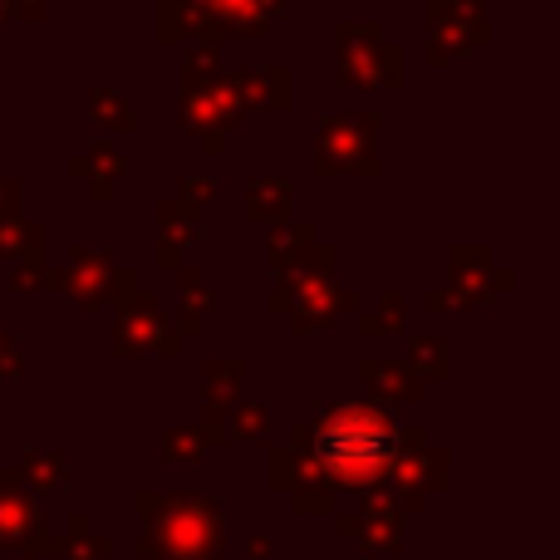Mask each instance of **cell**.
I'll list each match as a JSON object with an SVG mask.
<instances>
[{"label": "cell", "instance_id": "6da1fadb", "mask_svg": "<svg viewBox=\"0 0 560 560\" xmlns=\"http://www.w3.org/2000/svg\"><path fill=\"white\" fill-rule=\"evenodd\" d=\"M315 467L329 477L335 492H378L388 477V467L398 463L408 443V423L394 408L359 398V404H329L325 413H315L310 423H300Z\"/></svg>", "mask_w": 560, "mask_h": 560}, {"label": "cell", "instance_id": "7a4b0ae2", "mask_svg": "<svg viewBox=\"0 0 560 560\" xmlns=\"http://www.w3.org/2000/svg\"><path fill=\"white\" fill-rule=\"evenodd\" d=\"M138 541L143 560H222L226 502L207 492H138Z\"/></svg>", "mask_w": 560, "mask_h": 560}, {"label": "cell", "instance_id": "3957f363", "mask_svg": "<svg viewBox=\"0 0 560 560\" xmlns=\"http://www.w3.org/2000/svg\"><path fill=\"white\" fill-rule=\"evenodd\" d=\"M443 487H447V447H438L423 423H408V443H404V453H398V463L388 467L378 492L404 516H413V512H423L428 497L443 492Z\"/></svg>", "mask_w": 560, "mask_h": 560}, {"label": "cell", "instance_id": "277c9868", "mask_svg": "<svg viewBox=\"0 0 560 560\" xmlns=\"http://www.w3.org/2000/svg\"><path fill=\"white\" fill-rule=\"evenodd\" d=\"M271 492L290 497L300 516H329L339 506V492L329 487V477L315 467L305 438H300V423L290 428V443L271 447Z\"/></svg>", "mask_w": 560, "mask_h": 560}, {"label": "cell", "instance_id": "5b68a950", "mask_svg": "<svg viewBox=\"0 0 560 560\" xmlns=\"http://www.w3.org/2000/svg\"><path fill=\"white\" fill-rule=\"evenodd\" d=\"M329 516H335V532L345 536V541H354L364 556H374V560L404 556V512H398L384 492H364L359 506L329 512Z\"/></svg>", "mask_w": 560, "mask_h": 560}, {"label": "cell", "instance_id": "8992f818", "mask_svg": "<svg viewBox=\"0 0 560 560\" xmlns=\"http://www.w3.org/2000/svg\"><path fill=\"white\" fill-rule=\"evenodd\" d=\"M114 354L118 359H177L183 354V329L148 295H133L114 325Z\"/></svg>", "mask_w": 560, "mask_h": 560}, {"label": "cell", "instance_id": "52a82bcc", "mask_svg": "<svg viewBox=\"0 0 560 560\" xmlns=\"http://www.w3.org/2000/svg\"><path fill=\"white\" fill-rule=\"evenodd\" d=\"M354 369H359V384H364V398H374V404H384V408H413V404H423V394H428V384L404 359L369 354V359H359Z\"/></svg>", "mask_w": 560, "mask_h": 560}, {"label": "cell", "instance_id": "ba28073f", "mask_svg": "<svg viewBox=\"0 0 560 560\" xmlns=\"http://www.w3.org/2000/svg\"><path fill=\"white\" fill-rule=\"evenodd\" d=\"M354 300H345L335 285H319V280H310V285H280V295H271V310L276 315H290L295 335H315V329H325Z\"/></svg>", "mask_w": 560, "mask_h": 560}, {"label": "cell", "instance_id": "9c48e42d", "mask_svg": "<svg viewBox=\"0 0 560 560\" xmlns=\"http://www.w3.org/2000/svg\"><path fill=\"white\" fill-rule=\"evenodd\" d=\"M39 526L45 522H39L35 502H30V487L20 482V472L0 467V560L25 551V541L39 532Z\"/></svg>", "mask_w": 560, "mask_h": 560}, {"label": "cell", "instance_id": "30bf717a", "mask_svg": "<svg viewBox=\"0 0 560 560\" xmlns=\"http://www.w3.org/2000/svg\"><path fill=\"white\" fill-rule=\"evenodd\" d=\"M246 378H252V364H246V359H236V354L207 359V364H202V408H207L202 423H212V428L226 423V413L242 404ZM222 438H226V433H222Z\"/></svg>", "mask_w": 560, "mask_h": 560}, {"label": "cell", "instance_id": "8fae6325", "mask_svg": "<svg viewBox=\"0 0 560 560\" xmlns=\"http://www.w3.org/2000/svg\"><path fill=\"white\" fill-rule=\"evenodd\" d=\"M222 428L212 423H183V428H163V453H158V463L163 467H197L212 447H222Z\"/></svg>", "mask_w": 560, "mask_h": 560}, {"label": "cell", "instance_id": "7c38bea8", "mask_svg": "<svg viewBox=\"0 0 560 560\" xmlns=\"http://www.w3.org/2000/svg\"><path fill=\"white\" fill-rule=\"evenodd\" d=\"M20 482L30 487V492H39V497H55V492H65L69 487V457L59 453V447H30L25 457H20Z\"/></svg>", "mask_w": 560, "mask_h": 560}, {"label": "cell", "instance_id": "4fadbf2b", "mask_svg": "<svg viewBox=\"0 0 560 560\" xmlns=\"http://www.w3.org/2000/svg\"><path fill=\"white\" fill-rule=\"evenodd\" d=\"M108 556H114V541L104 532H94V522L84 512L69 516L65 532H59V560H108Z\"/></svg>", "mask_w": 560, "mask_h": 560}, {"label": "cell", "instance_id": "5bb4252c", "mask_svg": "<svg viewBox=\"0 0 560 560\" xmlns=\"http://www.w3.org/2000/svg\"><path fill=\"white\" fill-rule=\"evenodd\" d=\"M408 369H413L423 384H438V378L453 374V349H447L443 335H413L408 339Z\"/></svg>", "mask_w": 560, "mask_h": 560}, {"label": "cell", "instance_id": "9a60e30c", "mask_svg": "<svg viewBox=\"0 0 560 560\" xmlns=\"http://www.w3.org/2000/svg\"><path fill=\"white\" fill-rule=\"evenodd\" d=\"M65 290L74 295L79 310H98L104 305V295H108L104 261H84V256H74V266H69V276H65Z\"/></svg>", "mask_w": 560, "mask_h": 560}, {"label": "cell", "instance_id": "2e32d148", "mask_svg": "<svg viewBox=\"0 0 560 560\" xmlns=\"http://www.w3.org/2000/svg\"><path fill=\"white\" fill-rule=\"evenodd\" d=\"M222 433H226V443H261V438L271 433V408L266 404H236L232 413H226Z\"/></svg>", "mask_w": 560, "mask_h": 560}, {"label": "cell", "instance_id": "e0dca14e", "mask_svg": "<svg viewBox=\"0 0 560 560\" xmlns=\"http://www.w3.org/2000/svg\"><path fill=\"white\" fill-rule=\"evenodd\" d=\"M217 310V295H212V285H207L197 271H187L183 276V335H197V329L207 325V315Z\"/></svg>", "mask_w": 560, "mask_h": 560}, {"label": "cell", "instance_id": "ac0fdd59", "mask_svg": "<svg viewBox=\"0 0 560 560\" xmlns=\"http://www.w3.org/2000/svg\"><path fill=\"white\" fill-rule=\"evenodd\" d=\"M404 319H408V305H404V300H398V295H384V305H378L374 315H359L354 329H359V335H369V339H374V335H394V329L404 335Z\"/></svg>", "mask_w": 560, "mask_h": 560}, {"label": "cell", "instance_id": "d6986e66", "mask_svg": "<svg viewBox=\"0 0 560 560\" xmlns=\"http://www.w3.org/2000/svg\"><path fill=\"white\" fill-rule=\"evenodd\" d=\"M20 369H25V349L10 329H0V378H20Z\"/></svg>", "mask_w": 560, "mask_h": 560}, {"label": "cell", "instance_id": "ffe728a7", "mask_svg": "<svg viewBox=\"0 0 560 560\" xmlns=\"http://www.w3.org/2000/svg\"><path fill=\"white\" fill-rule=\"evenodd\" d=\"M10 285L15 290H39L45 285V271H39V266H20V271H10Z\"/></svg>", "mask_w": 560, "mask_h": 560}, {"label": "cell", "instance_id": "44dd1931", "mask_svg": "<svg viewBox=\"0 0 560 560\" xmlns=\"http://www.w3.org/2000/svg\"><path fill=\"white\" fill-rule=\"evenodd\" d=\"M246 551H252L256 560H266V556H271V541H266V536H252V546H246Z\"/></svg>", "mask_w": 560, "mask_h": 560}, {"label": "cell", "instance_id": "7402d4cb", "mask_svg": "<svg viewBox=\"0 0 560 560\" xmlns=\"http://www.w3.org/2000/svg\"><path fill=\"white\" fill-rule=\"evenodd\" d=\"M5 560H30V556H5Z\"/></svg>", "mask_w": 560, "mask_h": 560}]
</instances>
